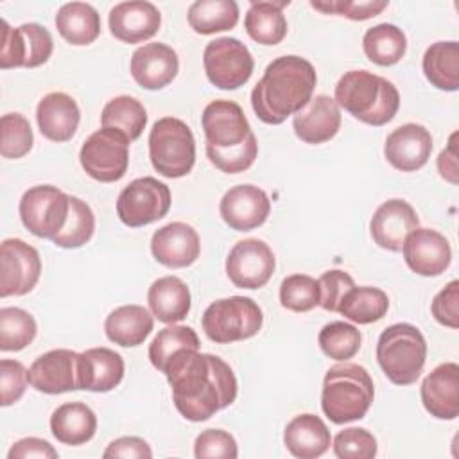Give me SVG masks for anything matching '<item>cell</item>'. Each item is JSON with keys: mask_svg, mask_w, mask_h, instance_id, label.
<instances>
[{"mask_svg": "<svg viewBox=\"0 0 459 459\" xmlns=\"http://www.w3.org/2000/svg\"><path fill=\"white\" fill-rule=\"evenodd\" d=\"M310 5L325 14H339L355 22H362L380 14L389 5V2L387 0H330V2H310Z\"/></svg>", "mask_w": 459, "mask_h": 459, "instance_id": "cell-47", "label": "cell"}, {"mask_svg": "<svg viewBox=\"0 0 459 459\" xmlns=\"http://www.w3.org/2000/svg\"><path fill=\"white\" fill-rule=\"evenodd\" d=\"M129 143L131 140L117 129H97L84 140L79 151L81 167L95 181L115 183L127 172Z\"/></svg>", "mask_w": 459, "mask_h": 459, "instance_id": "cell-8", "label": "cell"}, {"mask_svg": "<svg viewBox=\"0 0 459 459\" xmlns=\"http://www.w3.org/2000/svg\"><path fill=\"white\" fill-rule=\"evenodd\" d=\"M274 267V253L260 238L238 240L226 258V274L240 289L264 287L271 280Z\"/></svg>", "mask_w": 459, "mask_h": 459, "instance_id": "cell-14", "label": "cell"}, {"mask_svg": "<svg viewBox=\"0 0 459 459\" xmlns=\"http://www.w3.org/2000/svg\"><path fill=\"white\" fill-rule=\"evenodd\" d=\"M79 353L66 348L39 355L29 368V384L47 394H61L79 389Z\"/></svg>", "mask_w": 459, "mask_h": 459, "instance_id": "cell-16", "label": "cell"}, {"mask_svg": "<svg viewBox=\"0 0 459 459\" xmlns=\"http://www.w3.org/2000/svg\"><path fill=\"white\" fill-rule=\"evenodd\" d=\"M219 212L231 230L251 231L267 221L271 201L267 194L255 185H237L222 195Z\"/></svg>", "mask_w": 459, "mask_h": 459, "instance_id": "cell-17", "label": "cell"}, {"mask_svg": "<svg viewBox=\"0 0 459 459\" xmlns=\"http://www.w3.org/2000/svg\"><path fill=\"white\" fill-rule=\"evenodd\" d=\"M420 396L425 411L437 420H455L459 414V366L445 362L421 382Z\"/></svg>", "mask_w": 459, "mask_h": 459, "instance_id": "cell-24", "label": "cell"}, {"mask_svg": "<svg viewBox=\"0 0 459 459\" xmlns=\"http://www.w3.org/2000/svg\"><path fill=\"white\" fill-rule=\"evenodd\" d=\"M457 133H454L448 140V145L437 156V170L443 179L452 185H457V147H455Z\"/></svg>", "mask_w": 459, "mask_h": 459, "instance_id": "cell-54", "label": "cell"}, {"mask_svg": "<svg viewBox=\"0 0 459 459\" xmlns=\"http://www.w3.org/2000/svg\"><path fill=\"white\" fill-rule=\"evenodd\" d=\"M321 301L319 281L308 274H290L280 285V303L292 312H308Z\"/></svg>", "mask_w": 459, "mask_h": 459, "instance_id": "cell-43", "label": "cell"}, {"mask_svg": "<svg viewBox=\"0 0 459 459\" xmlns=\"http://www.w3.org/2000/svg\"><path fill=\"white\" fill-rule=\"evenodd\" d=\"M50 430L63 445H84L95 436L97 416L82 402H66L52 412Z\"/></svg>", "mask_w": 459, "mask_h": 459, "instance_id": "cell-31", "label": "cell"}, {"mask_svg": "<svg viewBox=\"0 0 459 459\" xmlns=\"http://www.w3.org/2000/svg\"><path fill=\"white\" fill-rule=\"evenodd\" d=\"M190 290L178 276H161L152 281L147 303L152 316L167 325L183 321L190 312Z\"/></svg>", "mask_w": 459, "mask_h": 459, "instance_id": "cell-29", "label": "cell"}, {"mask_svg": "<svg viewBox=\"0 0 459 459\" xmlns=\"http://www.w3.org/2000/svg\"><path fill=\"white\" fill-rule=\"evenodd\" d=\"M194 455L197 459L206 457H222V459H235L238 455L235 437L221 429H206L203 430L194 443Z\"/></svg>", "mask_w": 459, "mask_h": 459, "instance_id": "cell-48", "label": "cell"}, {"mask_svg": "<svg viewBox=\"0 0 459 459\" xmlns=\"http://www.w3.org/2000/svg\"><path fill=\"white\" fill-rule=\"evenodd\" d=\"M423 74L427 81L443 91L459 88V43L436 41L423 54Z\"/></svg>", "mask_w": 459, "mask_h": 459, "instance_id": "cell-34", "label": "cell"}, {"mask_svg": "<svg viewBox=\"0 0 459 459\" xmlns=\"http://www.w3.org/2000/svg\"><path fill=\"white\" fill-rule=\"evenodd\" d=\"M387 308L389 298L382 289L355 285L346 292L337 312L353 323L369 325L380 321L387 314Z\"/></svg>", "mask_w": 459, "mask_h": 459, "instance_id": "cell-37", "label": "cell"}, {"mask_svg": "<svg viewBox=\"0 0 459 459\" xmlns=\"http://www.w3.org/2000/svg\"><path fill=\"white\" fill-rule=\"evenodd\" d=\"M201 342L194 328L185 325H170L156 333L149 344L151 364L163 373L167 362L183 350H199Z\"/></svg>", "mask_w": 459, "mask_h": 459, "instance_id": "cell-39", "label": "cell"}, {"mask_svg": "<svg viewBox=\"0 0 459 459\" xmlns=\"http://www.w3.org/2000/svg\"><path fill=\"white\" fill-rule=\"evenodd\" d=\"M129 70L142 88L161 90L176 79L179 59L176 50L165 43H145L133 52Z\"/></svg>", "mask_w": 459, "mask_h": 459, "instance_id": "cell-23", "label": "cell"}, {"mask_svg": "<svg viewBox=\"0 0 459 459\" xmlns=\"http://www.w3.org/2000/svg\"><path fill=\"white\" fill-rule=\"evenodd\" d=\"M56 29L70 45H90L100 34V16L86 2H68L57 9Z\"/></svg>", "mask_w": 459, "mask_h": 459, "instance_id": "cell-33", "label": "cell"}, {"mask_svg": "<svg viewBox=\"0 0 459 459\" xmlns=\"http://www.w3.org/2000/svg\"><path fill=\"white\" fill-rule=\"evenodd\" d=\"M151 253L158 264L181 269L192 265L201 253L197 231L181 221L169 222L154 231L151 238Z\"/></svg>", "mask_w": 459, "mask_h": 459, "instance_id": "cell-20", "label": "cell"}, {"mask_svg": "<svg viewBox=\"0 0 459 459\" xmlns=\"http://www.w3.org/2000/svg\"><path fill=\"white\" fill-rule=\"evenodd\" d=\"M206 147L228 151L238 147L253 133L242 108L226 99L212 100L201 115Z\"/></svg>", "mask_w": 459, "mask_h": 459, "instance_id": "cell-15", "label": "cell"}, {"mask_svg": "<svg viewBox=\"0 0 459 459\" xmlns=\"http://www.w3.org/2000/svg\"><path fill=\"white\" fill-rule=\"evenodd\" d=\"M333 93L339 108H344L353 118L375 127L391 122L400 108L396 86L368 70L346 72L337 81Z\"/></svg>", "mask_w": 459, "mask_h": 459, "instance_id": "cell-3", "label": "cell"}, {"mask_svg": "<svg viewBox=\"0 0 459 459\" xmlns=\"http://www.w3.org/2000/svg\"><path fill=\"white\" fill-rule=\"evenodd\" d=\"M54 50L50 32L39 23H23L13 29L2 20L0 68H36L48 61Z\"/></svg>", "mask_w": 459, "mask_h": 459, "instance_id": "cell-12", "label": "cell"}, {"mask_svg": "<svg viewBox=\"0 0 459 459\" xmlns=\"http://www.w3.org/2000/svg\"><path fill=\"white\" fill-rule=\"evenodd\" d=\"M283 443L294 457L316 459L330 448L332 436L319 416L305 412L294 416L287 423L283 430Z\"/></svg>", "mask_w": 459, "mask_h": 459, "instance_id": "cell-28", "label": "cell"}, {"mask_svg": "<svg viewBox=\"0 0 459 459\" xmlns=\"http://www.w3.org/2000/svg\"><path fill=\"white\" fill-rule=\"evenodd\" d=\"M102 457H126V459H151L152 450L149 443L136 436H124L108 445Z\"/></svg>", "mask_w": 459, "mask_h": 459, "instance_id": "cell-52", "label": "cell"}, {"mask_svg": "<svg viewBox=\"0 0 459 459\" xmlns=\"http://www.w3.org/2000/svg\"><path fill=\"white\" fill-rule=\"evenodd\" d=\"M79 389L108 393L124 378V359L111 348H88L79 353Z\"/></svg>", "mask_w": 459, "mask_h": 459, "instance_id": "cell-27", "label": "cell"}, {"mask_svg": "<svg viewBox=\"0 0 459 459\" xmlns=\"http://www.w3.org/2000/svg\"><path fill=\"white\" fill-rule=\"evenodd\" d=\"M108 23L118 41L142 43L160 30L161 14L158 7L147 0H129L111 7Z\"/></svg>", "mask_w": 459, "mask_h": 459, "instance_id": "cell-22", "label": "cell"}, {"mask_svg": "<svg viewBox=\"0 0 459 459\" xmlns=\"http://www.w3.org/2000/svg\"><path fill=\"white\" fill-rule=\"evenodd\" d=\"M256 154H258V143H256L255 133H251L244 143L228 151L206 147V156L210 163L226 174H238L247 170L255 163Z\"/></svg>", "mask_w": 459, "mask_h": 459, "instance_id": "cell-45", "label": "cell"}, {"mask_svg": "<svg viewBox=\"0 0 459 459\" xmlns=\"http://www.w3.org/2000/svg\"><path fill=\"white\" fill-rule=\"evenodd\" d=\"M362 335L357 326L344 321L326 323L317 335L321 351L335 360H348L360 350Z\"/></svg>", "mask_w": 459, "mask_h": 459, "instance_id": "cell-42", "label": "cell"}, {"mask_svg": "<svg viewBox=\"0 0 459 459\" xmlns=\"http://www.w3.org/2000/svg\"><path fill=\"white\" fill-rule=\"evenodd\" d=\"M152 314L142 305H122L109 312L104 321L106 337L124 348L140 346L152 332Z\"/></svg>", "mask_w": 459, "mask_h": 459, "instance_id": "cell-30", "label": "cell"}, {"mask_svg": "<svg viewBox=\"0 0 459 459\" xmlns=\"http://www.w3.org/2000/svg\"><path fill=\"white\" fill-rule=\"evenodd\" d=\"M102 127L124 133L131 142L140 138L147 126V111L140 100L129 95H118L106 102L100 113Z\"/></svg>", "mask_w": 459, "mask_h": 459, "instance_id": "cell-38", "label": "cell"}, {"mask_svg": "<svg viewBox=\"0 0 459 459\" xmlns=\"http://www.w3.org/2000/svg\"><path fill=\"white\" fill-rule=\"evenodd\" d=\"M201 323L210 341L228 344L256 335L262 328L264 316L255 299L246 296H230L210 303Z\"/></svg>", "mask_w": 459, "mask_h": 459, "instance_id": "cell-7", "label": "cell"}, {"mask_svg": "<svg viewBox=\"0 0 459 459\" xmlns=\"http://www.w3.org/2000/svg\"><path fill=\"white\" fill-rule=\"evenodd\" d=\"M95 231V215L88 203L70 195V213L61 233L52 240L57 247L75 249L90 242Z\"/></svg>", "mask_w": 459, "mask_h": 459, "instance_id": "cell-41", "label": "cell"}, {"mask_svg": "<svg viewBox=\"0 0 459 459\" xmlns=\"http://www.w3.org/2000/svg\"><path fill=\"white\" fill-rule=\"evenodd\" d=\"M186 18L197 34L208 36L233 29L238 22V5L235 0H195Z\"/></svg>", "mask_w": 459, "mask_h": 459, "instance_id": "cell-36", "label": "cell"}, {"mask_svg": "<svg viewBox=\"0 0 459 459\" xmlns=\"http://www.w3.org/2000/svg\"><path fill=\"white\" fill-rule=\"evenodd\" d=\"M38 332L36 319L23 308H0V350L20 351L29 346Z\"/></svg>", "mask_w": 459, "mask_h": 459, "instance_id": "cell-40", "label": "cell"}, {"mask_svg": "<svg viewBox=\"0 0 459 459\" xmlns=\"http://www.w3.org/2000/svg\"><path fill=\"white\" fill-rule=\"evenodd\" d=\"M407 267L420 276H437L452 262V247L445 235L430 228H416L402 246Z\"/></svg>", "mask_w": 459, "mask_h": 459, "instance_id": "cell-18", "label": "cell"}, {"mask_svg": "<svg viewBox=\"0 0 459 459\" xmlns=\"http://www.w3.org/2000/svg\"><path fill=\"white\" fill-rule=\"evenodd\" d=\"M434 319L448 328L459 326V281L452 280L445 289H441L430 305Z\"/></svg>", "mask_w": 459, "mask_h": 459, "instance_id": "cell-51", "label": "cell"}, {"mask_svg": "<svg viewBox=\"0 0 459 459\" xmlns=\"http://www.w3.org/2000/svg\"><path fill=\"white\" fill-rule=\"evenodd\" d=\"M375 398V385L366 368L351 362L332 366L323 378L321 409L337 425L360 420Z\"/></svg>", "mask_w": 459, "mask_h": 459, "instance_id": "cell-4", "label": "cell"}, {"mask_svg": "<svg viewBox=\"0 0 459 459\" xmlns=\"http://www.w3.org/2000/svg\"><path fill=\"white\" fill-rule=\"evenodd\" d=\"M362 48L371 63L378 66H391L405 56L407 38L400 27L393 23H378L366 30Z\"/></svg>", "mask_w": 459, "mask_h": 459, "instance_id": "cell-35", "label": "cell"}, {"mask_svg": "<svg viewBox=\"0 0 459 459\" xmlns=\"http://www.w3.org/2000/svg\"><path fill=\"white\" fill-rule=\"evenodd\" d=\"M178 412L188 421H204L237 398V378L230 364L212 353L183 350L165 366Z\"/></svg>", "mask_w": 459, "mask_h": 459, "instance_id": "cell-1", "label": "cell"}, {"mask_svg": "<svg viewBox=\"0 0 459 459\" xmlns=\"http://www.w3.org/2000/svg\"><path fill=\"white\" fill-rule=\"evenodd\" d=\"M316 82L317 75L310 61L299 56H280L265 66L262 79L255 84L251 108L262 122L283 124L310 102Z\"/></svg>", "mask_w": 459, "mask_h": 459, "instance_id": "cell-2", "label": "cell"}, {"mask_svg": "<svg viewBox=\"0 0 459 459\" xmlns=\"http://www.w3.org/2000/svg\"><path fill=\"white\" fill-rule=\"evenodd\" d=\"M39 133L50 142H68L75 134L81 111L74 97L65 91L47 93L36 108Z\"/></svg>", "mask_w": 459, "mask_h": 459, "instance_id": "cell-26", "label": "cell"}, {"mask_svg": "<svg viewBox=\"0 0 459 459\" xmlns=\"http://www.w3.org/2000/svg\"><path fill=\"white\" fill-rule=\"evenodd\" d=\"M292 129L305 143H325L341 129V109L328 95H316L294 115Z\"/></svg>", "mask_w": 459, "mask_h": 459, "instance_id": "cell-25", "label": "cell"}, {"mask_svg": "<svg viewBox=\"0 0 459 459\" xmlns=\"http://www.w3.org/2000/svg\"><path fill=\"white\" fill-rule=\"evenodd\" d=\"M289 5V0L274 2H251L246 18L244 29L247 36L260 45H278L287 36V20L283 7Z\"/></svg>", "mask_w": 459, "mask_h": 459, "instance_id": "cell-32", "label": "cell"}, {"mask_svg": "<svg viewBox=\"0 0 459 459\" xmlns=\"http://www.w3.org/2000/svg\"><path fill=\"white\" fill-rule=\"evenodd\" d=\"M41 274V258L36 247L22 238H5L0 246V296H25Z\"/></svg>", "mask_w": 459, "mask_h": 459, "instance_id": "cell-13", "label": "cell"}, {"mask_svg": "<svg viewBox=\"0 0 459 459\" xmlns=\"http://www.w3.org/2000/svg\"><path fill=\"white\" fill-rule=\"evenodd\" d=\"M34 143L29 120L22 113H5L0 118V154L9 160L25 156Z\"/></svg>", "mask_w": 459, "mask_h": 459, "instance_id": "cell-44", "label": "cell"}, {"mask_svg": "<svg viewBox=\"0 0 459 459\" xmlns=\"http://www.w3.org/2000/svg\"><path fill=\"white\" fill-rule=\"evenodd\" d=\"M333 454L339 459H373L377 455L375 436L362 427H348L333 437Z\"/></svg>", "mask_w": 459, "mask_h": 459, "instance_id": "cell-46", "label": "cell"}, {"mask_svg": "<svg viewBox=\"0 0 459 459\" xmlns=\"http://www.w3.org/2000/svg\"><path fill=\"white\" fill-rule=\"evenodd\" d=\"M170 210V190L163 181L145 176L133 179L117 199V215L129 228L147 226Z\"/></svg>", "mask_w": 459, "mask_h": 459, "instance_id": "cell-11", "label": "cell"}, {"mask_svg": "<svg viewBox=\"0 0 459 459\" xmlns=\"http://www.w3.org/2000/svg\"><path fill=\"white\" fill-rule=\"evenodd\" d=\"M319 289H321V301L319 305L328 312H337L342 298L350 289L355 287L353 278L341 269H330L319 276Z\"/></svg>", "mask_w": 459, "mask_h": 459, "instance_id": "cell-50", "label": "cell"}, {"mask_svg": "<svg viewBox=\"0 0 459 459\" xmlns=\"http://www.w3.org/2000/svg\"><path fill=\"white\" fill-rule=\"evenodd\" d=\"M27 457H43L56 459L57 450L45 439L39 437H23L16 441L7 452V459H27Z\"/></svg>", "mask_w": 459, "mask_h": 459, "instance_id": "cell-53", "label": "cell"}, {"mask_svg": "<svg viewBox=\"0 0 459 459\" xmlns=\"http://www.w3.org/2000/svg\"><path fill=\"white\" fill-rule=\"evenodd\" d=\"M427 360L423 333L411 323L387 326L377 342V362L384 375L396 385L414 384Z\"/></svg>", "mask_w": 459, "mask_h": 459, "instance_id": "cell-5", "label": "cell"}, {"mask_svg": "<svg viewBox=\"0 0 459 459\" xmlns=\"http://www.w3.org/2000/svg\"><path fill=\"white\" fill-rule=\"evenodd\" d=\"M27 369L22 362L13 359L0 360V405L9 407L16 403L27 387Z\"/></svg>", "mask_w": 459, "mask_h": 459, "instance_id": "cell-49", "label": "cell"}, {"mask_svg": "<svg viewBox=\"0 0 459 459\" xmlns=\"http://www.w3.org/2000/svg\"><path fill=\"white\" fill-rule=\"evenodd\" d=\"M432 152V136L421 124H403L393 129L384 143L385 160L402 172L421 169Z\"/></svg>", "mask_w": 459, "mask_h": 459, "instance_id": "cell-21", "label": "cell"}, {"mask_svg": "<svg viewBox=\"0 0 459 459\" xmlns=\"http://www.w3.org/2000/svg\"><path fill=\"white\" fill-rule=\"evenodd\" d=\"M149 158L163 178H183L195 163V140L186 122L163 117L154 122L149 133Z\"/></svg>", "mask_w": 459, "mask_h": 459, "instance_id": "cell-6", "label": "cell"}, {"mask_svg": "<svg viewBox=\"0 0 459 459\" xmlns=\"http://www.w3.org/2000/svg\"><path fill=\"white\" fill-rule=\"evenodd\" d=\"M203 65L208 81L221 90L244 86L255 68L249 48L237 38H217L204 47Z\"/></svg>", "mask_w": 459, "mask_h": 459, "instance_id": "cell-10", "label": "cell"}, {"mask_svg": "<svg viewBox=\"0 0 459 459\" xmlns=\"http://www.w3.org/2000/svg\"><path fill=\"white\" fill-rule=\"evenodd\" d=\"M18 212L32 235L54 240L68 221L70 195L52 185H36L23 192Z\"/></svg>", "mask_w": 459, "mask_h": 459, "instance_id": "cell-9", "label": "cell"}, {"mask_svg": "<svg viewBox=\"0 0 459 459\" xmlns=\"http://www.w3.org/2000/svg\"><path fill=\"white\" fill-rule=\"evenodd\" d=\"M420 226L416 210L403 199L382 203L369 222V233L375 244L387 251H402L405 238Z\"/></svg>", "mask_w": 459, "mask_h": 459, "instance_id": "cell-19", "label": "cell"}]
</instances>
